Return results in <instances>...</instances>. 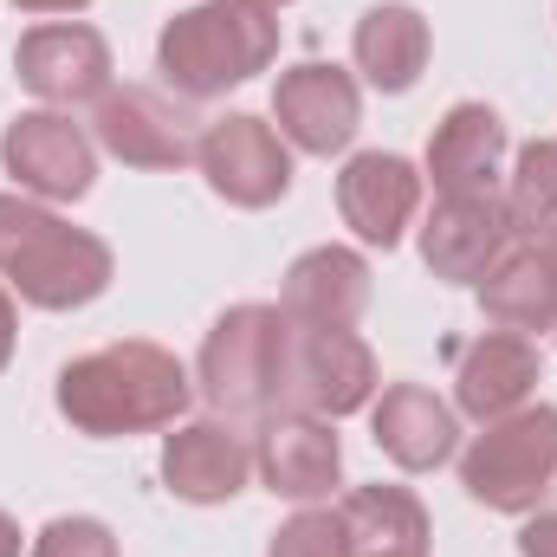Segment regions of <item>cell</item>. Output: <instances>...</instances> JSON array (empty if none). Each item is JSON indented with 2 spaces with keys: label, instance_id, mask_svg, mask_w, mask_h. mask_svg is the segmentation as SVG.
I'll return each instance as SVG.
<instances>
[{
  "label": "cell",
  "instance_id": "obj_30",
  "mask_svg": "<svg viewBox=\"0 0 557 557\" xmlns=\"http://www.w3.org/2000/svg\"><path fill=\"white\" fill-rule=\"evenodd\" d=\"M539 253H545V267H552V273H557V227H552V240H545Z\"/></svg>",
  "mask_w": 557,
  "mask_h": 557
},
{
  "label": "cell",
  "instance_id": "obj_8",
  "mask_svg": "<svg viewBox=\"0 0 557 557\" xmlns=\"http://www.w3.org/2000/svg\"><path fill=\"white\" fill-rule=\"evenodd\" d=\"M0 162L39 201H85L91 175H98L91 137L72 117H59V111H20L7 124V137H0Z\"/></svg>",
  "mask_w": 557,
  "mask_h": 557
},
{
  "label": "cell",
  "instance_id": "obj_9",
  "mask_svg": "<svg viewBox=\"0 0 557 557\" xmlns=\"http://www.w3.org/2000/svg\"><path fill=\"white\" fill-rule=\"evenodd\" d=\"M273 117H278V137L292 149L337 156L344 143L357 137V124H363L357 78L337 72V65H292L273 85Z\"/></svg>",
  "mask_w": 557,
  "mask_h": 557
},
{
  "label": "cell",
  "instance_id": "obj_11",
  "mask_svg": "<svg viewBox=\"0 0 557 557\" xmlns=\"http://www.w3.org/2000/svg\"><path fill=\"white\" fill-rule=\"evenodd\" d=\"M13 72L46 104H85L111 91V46L91 26H33L13 46Z\"/></svg>",
  "mask_w": 557,
  "mask_h": 557
},
{
  "label": "cell",
  "instance_id": "obj_2",
  "mask_svg": "<svg viewBox=\"0 0 557 557\" xmlns=\"http://www.w3.org/2000/svg\"><path fill=\"white\" fill-rule=\"evenodd\" d=\"M117 273L111 247L59 214H46L39 201L0 195V278L39 305V311H78L91 305Z\"/></svg>",
  "mask_w": 557,
  "mask_h": 557
},
{
  "label": "cell",
  "instance_id": "obj_4",
  "mask_svg": "<svg viewBox=\"0 0 557 557\" xmlns=\"http://www.w3.org/2000/svg\"><path fill=\"white\" fill-rule=\"evenodd\" d=\"M292 318L278 305H234L201 344V396L227 416H267L285 403Z\"/></svg>",
  "mask_w": 557,
  "mask_h": 557
},
{
  "label": "cell",
  "instance_id": "obj_26",
  "mask_svg": "<svg viewBox=\"0 0 557 557\" xmlns=\"http://www.w3.org/2000/svg\"><path fill=\"white\" fill-rule=\"evenodd\" d=\"M519 552L525 557H557V512H539V519L519 532Z\"/></svg>",
  "mask_w": 557,
  "mask_h": 557
},
{
  "label": "cell",
  "instance_id": "obj_23",
  "mask_svg": "<svg viewBox=\"0 0 557 557\" xmlns=\"http://www.w3.org/2000/svg\"><path fill=\"white\" fill-rule=\"evenodd\" d=\"M506 214H512V227H525V234L557 227V143H525V149H519Z\"/></svg>",
  "mask_w": 557,
  "mask_h": 557
},
{
  "label": "cell",
  "instance_id": "obj_12",
  "mask_svg": "<svg viewBox=\"0 0 557 557\" xmlns=\"http://www.w3.org/2000/svg\"><path fill=\"white\" fill-rule=\"evenodd\" d=\"M337 208H344V221H350V234H357L363 247H383V253H389L421 208L416 162H403V156H389V149L350 156L344 175H337Z\"/></svg>",
  "mask_w": 557,
  "mask_h": 557
},
{
  "label": "cell",
  "instance_id": "obj_22",
  "mask_svg": "<svg viewBox=\"0 0 557 557\" xmlns=\"http://www.w3.org/2000/svg\"><path fill=\"white\" fill-rule=\"evenodd\" d=\"M480 305L506 331H545V324H557V273L545 267L539 247L506 253L493 273L480 278Z\"/></svg>",
  "mask_w": 557,
  "mask_h": 557
},
{
  "label": "cell",
  "instance_id": "obj_3",
  "mask_svg": "<svg viewBox=\"0 0 557 557\" xmlns=\"http://www.w3.org/2000/svg\"><path fill=\"white\" fill-rule=\"evenodd\" d=\"M273 52H278V20L260 0H201V7L175 13L156 39V65L188 98H214V91L247 85L253 72L273 65Z\"/></svg>",
  "mask_w": 557,
  "mask_h": 557
},
{
  "label": "cell",
  "instance_id": "obj_20",
  "mask_svg": "<svg viewBox=\"0 0 557 557\" xmlns=\"http://www.w3.org/2000/svg\"><path fill=\"white\" fill-rule=\"evenodd\" d=\"M350 52H357V72L376 85V91H409L421 78V65H428V20H421L416 7H403V0H389V7H370L363 20H357V39H350Z\"/></svg>",
  "mask_w": 557,
  "mask_h": 557
},
{
  "label": "cell",
  "instance_id": "obj_16",
  "mask_svg": "<svg viewBox=\"0 0 557 557\" xmlns=\"http://www.w3.org/2000/svg\"><path fill=\"white\" fill-rule=\"evenodd\" d=\"M91 131H98V143H104L117 162H131V169H182V162L195 156L182 117H175L156 91H137V85L104 91Z\"/></svg>",
  "mask_w": 557,
  "mask_h": 557
},
{
  "label": "cell",
  "instance_id": "obj_10",
  "mask_svg": "<svg viewBox=\"0 0 557 557\" xmlns=\"http://www.w3.org/2000/svg\"><path fill=\"white\" fill-rule=\"evenodd\" d=\"M512 214L499 195H441V208L421 227V260L434 267V278H486L506 247H512Z\"/></svg>",
  "mask_w": 557,
  "mask_h": 557
},
{
  "label": "cell",
  "instance_id": "obj_19",
  "mask_svg": "<svg viewBox=\"0 0 557 557\" xmlns=\"http://www.w3.org/2000/svg\"><path fill=\"white\" fill-rule=\"evenodd\" d=\"M370 434H376V447H383L396 467L428 473V467H441V460L454 454L460 421H454V409H447L434 389L396 383V389H383V403H376V416H370Z\"/></svg>",
  "mask_w": 557,
  "mask_h": 557
},
{
  "label": "cell",
  "instance_id": "obj_6",
  "mask_svg": "<svg viewBox=\"0 0 557 557\" xmlns=\"http://www.w3.org/2000/svg\"><path fill=\"white\" fill-rule=\"evenodd\" d=\"M376 396V357L357 331H318L298 324L292 331V357H285V403H298V416H357Z\"/></svg>",
  "mask_w": 557,
  "mask_h": 557
},
{
  "label": "cell",
  "instance_id": "obj_24",
  "mask_svg": "<svg viewBox=\"0 0 557 557\" xmlns=\"http://www.w3.org/2000/svg\"><path fill=\"white\" fill-rule=\"evenodd\" d=\"M267 557H357V545H350L344 512H318V506H305L298 519H285V525L273 532V552Z\"/></svg>",
  "mask_w": 557,
  "mask_h": 557
},
{
  "label": "cell",
  "instance_id": "obj_21",
  "mask_svg": "<svg viewBox=\"0 0 557 557\" xmlns=\"http://www.w3.org/2000/svg\"><path fill=\"white\" fill-rule=\"evenodd\" d=\"M337 512L363 557H428V512L409 486H357Z\"/></svg>",
  "mask_w": 557,
  "mask_h": 557
},
{
  "label": "cell",
  "instance_id": "obj_27",
  "mask_svg": "<svg viewBox=\"0 0 557 557\" xmlns=\"http://www.w3.org/2000/svg\"><path fill=\"white\" fill-rule=\"evenodd\" d=\"M7 357H13V298L0 292V370H7Z\"/></svg>",
  "mask_w": 557,
  "mask_h": 557
},
{
  "label": "cell",
  "instance_id": "obj_18",
  "mask_svg": "<svg viewBox=\"0 0 557 557\" xmlns=\"http://www.w3.org/2000/svg\"><path fill=\"white\" fill-rule=\"evenodd\" d=\"M506 156V124L486 104H454L428 137V182L441 195H493Z\"/></svg>",
  "mask_w": 557,
  "mask_h": 557
},
{
  "label": "cell",
  "instance_id": "obj_5",
  "mask_svg": "<svg viewBox=\"0 0 557 557\" xmlns=\"http://www.w3.org/2000/svg\"><path fill=\"white\" fill-rule=\"evenodd\" d=\"M557 480V409H512L460 454V486L493 512H532Z\"/></svg>",
  "mask_w": 557,
  "mask_h": 557
},
{
  "label": "cell",
  "instance_id": "obj_1",
  "mask_svg": "<svg viewBox=\"0 0 557 557\" xmlns=\"http://www.w3.org/2000/svg\"><path fill=\"white\" fill-rule=\"evenodd\" d=\"M188 370L162 350V344H104L78 363L59 370V416L78 434H143V428H169L188 409Z\"/></svg>",
  "mask_w": 557,
  "mask_h": 557
},
{
  "label": "cell",
  "instance_id": "obj_29",
  "mask_svg": "<svg viewBox=\"0 0 557 557\" xmlns=\"http://www.w3.org/2000/svg\"><path fill=\"white\" fill-rule=\"evenodd\" d=\"M0 557H20V525L0 512Z\"/></svg>",
  "mask_w": 557,
  "mask_h": 557
},
{
  "label": "cell",
  "instance_id": "obj_15",
  "mask_svg": "<svg viewBox=\"0 0 557 557\" xmlns=\"http://www.w3.org/2000/svg\"><path fill=\"white\" fill-rule=\"evenodd\" d=\"M370 305V267L350 247H311L285 273V318L318 331H350Z\"/></svg>",
  "mask_w": 557,
  "mask_h": 557
},
{
  "label": "cell",
  "instance_id": "obj_17",
  "mask_svg": "<svg viewBox=\"0 0 557 557\" xmlns=\"http://www.w3.org/2000/svg\"><path fill=\"white\" fill-rule=\"evenodd\" d=\"M532 383H539V344H525L519 331H493V337L460 350L454 403L473 421H499L532 396Z\"/></svg>",
  "mask_w": 557,
  "mask_h": 557
},
{
  "label": "cell",
  "instance_id": "obj_31",
  "mask_svg": "<svg viewBox=\"0 0 557 557\" xmlns=\"http://www.w3.org/2000/svg\"><path fill=\"white\" fill-rule=\"evenodd\" d=\"M260 7H285V0H260Z\"/></svg>",
  "mask_w": 557,
  "mask_h": 557
},
{
  "label": "cell",
  "instance_id": "obj_28",
  "mask_svg": "<svg viewBox=\"0 0 557 557\" xmlns=\"http://www.w3.org/2000/svg\"><path fill=\"white\" fill-rule=\"evenodd\" d=\"M26 13H72V7H91V0H20Z\"/></svg>",
  "mask_w": 557,
  "mask_h": 557
},
{
  "label": "cell",
  "instance_id": "obj_14",
  "mask_svg": "<svg viewBox=\"0 0 557 557\" xmlns=\"http://www.w3.org/2000/svg\"><path fill=\"white\" fill-rule=\"evenodd\" d=\"M247 473H253V447H247L234 428H221V421H188V428H175L169 447H162V480H169V493L188 499V506H221V499H234V493L247 486Z\"/></svg>",
  "mask_w": 557,
  "mask_h": 557
},
{
  "label": "cell",
  "instance_id": "obj_13",
  "mask_svg": "<svg viewBox=\"0 0 557 557\" xmlns=\"http://www.w3.org/2000/svg\"><path fill=\"white\" fill-rule=\"evenodd\" d=\"M253 467H260V480H267L273 499H298V506H311V499H324V493L337 486V473H344V447H337V434H331V421L324 416H273L267 421V434H260Z\"/></svg>",
  "mask_w": 557,
  "mask_h": 557
},
{
  "label": "cell",
  "instance_id": "obj_7",
  "mask_svg": "<svg viewBox=\"0 0 557 557\" xmlns=\"http://www.w3.org/2000/svg\"><path fill=\"white\" fill-rule=\"evenodd\" d=\"M195 162H201L208 188L221 201H234V208H273V201H285V188H292L285 143L273 137V124H260L247 111L208 124L201 143H195Z\"/></svg>",
  "mask_w": 557,
  "mask_h": 557
},
{
  "label": "cell",
  "instance_id": "obj_25",
  "mask_svg": "<svg viewBox=\"0 0 557 557\" xmlns=\"http://www.w3.org/2000/svg\"><path fill=\"white\" fill-rule=\"evenodd\" d=\"M33 557H117V539L98 519H52L33 539Z\"/></svg>",
  "mask_w": 557,
  "mask_h": 557
}]
</instances>
